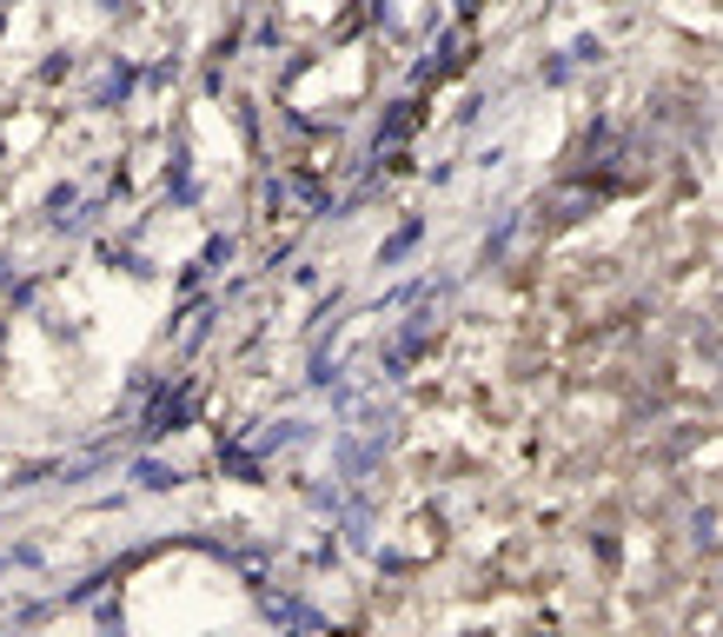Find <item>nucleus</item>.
Segmentation results:
<instances>
[{
    "mask_svg": "<svg viewBox=\"0 0 723 637\" xmlns=\"http://www.w3.org/2000/svg\"><path fill=\"white\" fill-rule=\"evenodd\" d=\"M199 425V392H193V379L186 372H173V379H153V392H146V412H140V445H153V439H173V432H193Z\"/></svg>",
    "mask_w": 723,
    "mask_h": 637,
    "instance_id": "nucleus-1",
    "label": "nucleus"
},
{
    "mask_svg": "<svg viewBox=\"0 0 723 637\" xmlns=\"http://www.w3.org/2000/svg\"><path fill=\"white\" fill-rule=\"evenodd\" d=\"M259 618L272 625L279 637H326V612L319 605H306L299 592H259Z\"/></svg>",
    "mask_w": 723,
    "mask_h": 637,
    "instance_id": "nucleus-2",
    "label": "nucleus"
},
{
    "mask_svg": "<svg viewBox=\"0 0 723 637\" xmlns=\"http://www.w3.org/2000/svg\"><path fill=\"white\" fill-rule=\"evenodd\" d=\"M385 445H392V432L379 425L372 439H352V432H332V479L339 485H359L379 459H385Z\"/></svg>",
    "mask_w": 723,
    "mask_h": 637,
    "instance_id": "nucleus-3",
    "label": "nucleus"
},
{
    "mask_svg": "<svg viewBox=\"0 0 723 637\" xmlns=\"http://www.w3.org/2000/svg\"><path fill=\"white\" fill-rule=\"evenodd\" d=\"M213 465H219L226 479H239V485H266V452H259V445L246 452V445H239V439H226V432H219V452H213Z\"/></svg>",
    "mask_w": 723,
    "mask_h": 637,
    "instance_id": "nucleus-4",
    "label": "nucleus"
},
{
    "mask_svg": "<svg viewBox=\"0 0 723 637\" xmlns=\"http://www.w3.org/2000/svg\"><path fill=\"white\" fill-rule=\"evenodd\" d=\"M126 479H133L140 492H153V499H159V492H179V485H186V472H179L173 459H153V452H133V459H126Z\"/></svg>",
    "mask_w": 723,
    "mask_h": 637,
    "instance_id": "nucleus-5",
    "label": "nucleus"
},
{
    "mask_svg": "<svg viewBox=\"0 0 723 637\" xmlns=\"http://www.w3.org/2000/svg\"><path fill=\"white\" fill-rule=\"evenodd\" d=\"M133 86H140V66H133V60H106L100 86H93V113H113V106H126V100H133Z\"/></svg>",
    "mask_w": 723,
    "mask_h": 637,
    "instance_id": "nucleus-6",
    "label": "nucleus"
},
{
    "mask_svg": "<svg viewBox=\"0 0 723 637\" xmlns=\"http://www.w3.org/2000/svg\"><path fill=\"white\" fill-rule=\"evenodd\" d=\"M319 439V425L312 419H279V425H266L259 432V452L272 459V452H299V445H312Z\"/></svg>",
    "mask_w": 723,
    "mask_h": 637,
    "instance_id": "nucleus-7",
    "label": "nucleus"
},
{
    "mask_svg": "<svg viewBox=\"0 0 723 637\" xmlns=\"http://www.w3.org/2000/svg\"><path fill=\"white\" fill-rule=\"evenodd\" d=\"M419 239H425V219L412 213V219H405V226H399L392 239H379V266H405V259L419 253Z\"/></svg>",
    "mask_w": 723,
    "mask_h": 637,
    "instance_id": "nucleus-8",
    "label": "nucleus"
},
{
    "mask_svg": "<svg viewBox=\"0 0 723 637\" xmlns=\"http://www.w3.org/2000/svg\"><path fill=\"white\" fill-rule=\"evenodd\" d=\"M166 193H173V206H193V199H199V179H193V153H186V146H179L173 166H166Z\"/></svg>",
    "mask_w": 723,
    "mask_h": 637,
    "instance_id": "nucleus-9",
    "label": "nucleus"
},
{
    "mask_svg": "<svg viewBox=\"0 0 723 637\" xmlns=\"http://www.w3.org/2000/svg\"><path fill=\"white\" fill-rule=\"evenodd\" d=\"M93 631H100V637H126V605H120L113 592H100V605H93Z\"/></svg>",
    "mask_w": 723,
    "mask_h": 637,
    "instance_id": "nucleus-10",
    "label": "nucleus"
},
{
    "mask_svg": "<svg viewBox=\"0 0 723 637\" xmlns=\"http://www.w3.org/2000/svg\"><path fill=\"white\" fill-rule=\"evenodd\" d=\"M233 253H239V239H233V233H213V239L199 246V273H226Z\"/></svg>",
    "mask_w": 723,
    "mask_h": 637,
    "instance_id": "nucleus-11",
    "label": "nucleus"
},
{
    "mask_svg": "<svg viewBox=\"0 0 723 637\" xmlns=\"http://www.w3.org/2000/svg\"><path fill=\"white\" fill-rule=\"evenodd\" d=\"M106 266H113V273H126V279H153L146 253H133V246H106Z\"/></svg>",
    "mask_w": 723,
    "mask_h": 637,
    "instance_id": "nucleus-12",
    "label": "nucleus"
},
{
    "mask_svg": "<svg viewBox=\"0 0 723 637\" xmlns=\"http://www.w3.org/2000/svg\"><path fill=\"white\" fill-rule=\"evenodd\" d=\"M7 565H20V572H40V565H47V552H40V545H13V552H7Z\"/></svg>",
    "mask_w": 723,
    "mask_h": 637,
    "instance_id": "nucleus-13",
    "label": "nucleus"
},
{
    "mask_svg": "<svg viewBox=\"0 0 723 637\" xmlns=\"http://www.w3.org/2000/svg\"><path fill=\"white\" fill-rule=\"evenodd\" d=\"M13 286H20V259H7V253H0V292H13Z\"/></svg>",
    "mask_w": 723,
    "mask_h": 637,
    "instance_id": "nucleus-14",
    "label": "nucleus"
},
{
    "mask_svg": "<svg viewBox=\"0 0 723 637\" xmlns=\"http://www.w3.org/2000/svg\"><path fill=\"white\" fill-rule=\"evenodd\" d=\"M100 7H106V13H113V7H120V0H100Z\"/></svg>",
    "mask_w": 723,
    "mask_h": 637,
    "instance_id": "nucleus-15",
    "label": "nucleus"
},
{
    "mask_svg": "<svg viewBox=\"0 0 723 637\" xmlns=\"http://www.w3.org/2000/svg\"><path fill=\"white\" fill-rule=\"evenodd\" d=\"M0 572H13V565H7V552H0Z\"/></svg>",
    "mask_w": 723,
    "mask_h": 637,
    "instance_id": "nucleus-16",
    "label": "nucleus"
}]
</instances>
